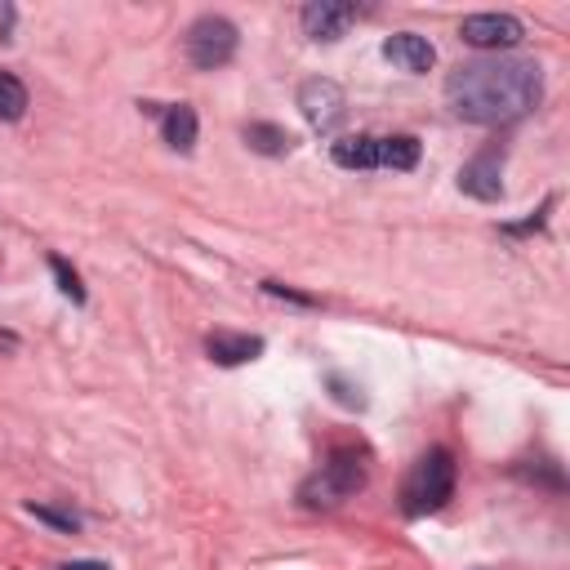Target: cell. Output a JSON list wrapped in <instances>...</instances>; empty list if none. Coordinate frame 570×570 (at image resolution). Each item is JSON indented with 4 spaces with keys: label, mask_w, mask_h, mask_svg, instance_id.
Masks as SVG:
<instances>
[{
    "label": "cell",
    "mask_w": 570,
    "mask_h": 570,
    "mask_svg": "<svg viewBox=\"0 0 570 570\" xmlns=\"http://www.w3.org/2000/svg\"><path fill=\"white\" fill-rule=\"evenodd\" d=\"M543 98V67L517 53L459 62L445 76V107L468 125H512Z\"/></svg>",
    "instance_id": "1"
},
{
    "label": "cell",
    "mask_w": 570,
    "mask_h": 570,
    "mask_svg": "<svg viewBox=\"0 0 570 570\" xmlns=\"http://www.w3.org/2000/svg\"><path fill=\"white\" fill-rule=\"evenodd\" d=\"M454 454L445 445H432L414 459V468L405 472V485H401V512L405 517H428V512H441L454 494Z\"/></svg>",
    "instance_id": "2"
},
{
    "label": "cell",
    "mask_w": 570,
    "mask_h": 570,
    "mask_svg": "<svg viewBox=\"0 0 570 570\" xmlns=\"http://www.w3.org/2000/svg\"><path fill=\"white\" fill-rule=\"evenodd\" d=\"M356 490H365V454L338 445V450H330L325 463L303 481L298 499H303L307 508H334V503L352 499Z\"/></svg>",
    "instance_id": "3"
},
{
    "label": "cell",
    "mask_w": 570,
    "mask_h": 570,
    "mask_svg": "<svg viewBox=\"0 0 570 570\" xmlns=\"http://www.w3.org/2000/svg\"><path fill=\"white\" fill-rule=\"evenodd\" d=\"M236 45H240L236 22L223 18V13H200V18L187 27V40H183L187 62H191L196 71H218V67H227V62L236 58Z\"/></svg>",
    "instance_id": "4"
},
{
    "label": "cell",
    "mask_w": 570,
    "mask_h": 570,
    "mask_svg": "<svg viewBox=\"0 0 570 570\" xmlns=\"http://www.w3.org/2000/svg\"><path fill=\"white\" fill-rule=\"evenodd\" d=\"M298 111H303V120H307L316 134H334V129L343 125V116H347V94H343L338 80L312 76V80L298 85Z\"/></svg>",
    "instance_id": "5"
},
{
    "label": "cell",
    "mask_w": 570,
    "mask_h": 570,
    "mask_svg": "<svg viewBox=\"0 0 570 570\" xmlns=\"http://www.w3.org/2000/svg\"><path fill=\"white\" fill-rule=\"evenodd\" d=\"M459 36H463V45H472V49L499 53V49L521 45V40H525V27H521L512 13H468V18L459 22Z\"/></svg>",
    "instance_id": "6"
},
{
    "label": "cell",
    "mask_w": 570,
    "mask_h": 570,
    "mask_svg": "<svg viewBox=\"0 0 570 570\" xmlns=\"http://www.w3.org/2000/svg\"><path fill=\"white\" fill-rule=\"evenodd\" d=\"M298 22H303V31L312 36V40H338L352 22H356V4H347V0H307L303 4V13H298Z\"/></svg>",
    "instance_id": "7"
},
{
    "label": "cell",
    "mask_w": 570,
    "mask_h": 570,
    "mask_svg": "<svg viewBox=\"0 0 570 570\" xmlns=\"http://www.w3.org/2000/svg\"><path fill=\"white\" fill-rule=\"evenodd\" d=\"M499 169H503V151H499V147L472 156V160L459 169V191H468L472 200H499V196H503Z\"/></svg>",
    "instance_id": "8"
},
{
    "label": "cell",
    "mask_w": 570,
    "mask_h": 570,
    "mask_svg": "<svg viewBox=\"0 0 570 570\" xmlns=\"http://www.w3.org/2000/svg\"><path fill=\"white\" fill-rule=\"evenodd\" d=\"M383 58H387V62H396L401 71H410V76H423V71H432L436 49H432V40H428V36L396 31V36H387V40H383Z\"/></svg>",
    "instance_id": "9"
},
{
    "label": "cell",
    "mask_w": 570,
    "mask_h": 570,
    "mask_svg": "<svg viewBox=\"0 0 570 570\" xmlns=\"http://www.w3.org/2000/svg\"><path fill=\"white\" fill-rule=\"evenodd\" d=\"M205 352L214 365H245L263 352V338L258 334H232V330H214L205 334Z\"/></svg>",
    "instance_id": "10"
},
{
    "label": "cell",
    "mask_w": 570,
    "mask_h": 570,
    "mask_svg": "<svg viewBox=\"0 0 570 570\" xmlns=\"http://www.w3.org/2000/svg\"><path fill=\"white\" fill-rule=\"evenodd\" d=\"M330 156H334V165H343V169H379V138H374V134L334 138V142H330Z\"/></svg>",
    "instance_id": "11"
},
{
    "label": "cell",
    "mask_w": 570,
    "mask_h": 570,
    "mask_svg": "<svg viewBox=\"0 0 570 570\" xmlns=\"http://www.w3.org/2000/svg\"><path fill=\"white\" fill-rule=\"evenodd\" d=\"M196 111L187 107V102H169L165 111H160V134H165V142L174 147V151H191L196 147Z\"/></svg>",
    "instance_id": "12"
},
{
    "label": "cell",
    "mask_w": 570,
    "mask_h": 570,
    "mask_svg": "<svg viewBox=\"0 0 570 570\" xmlns=\"http://www.w3.org/2000/svg\"><path fill=\"white\" fill-rule=\"evenodd\" d=\"M240 138H245V147L258 151V156H285V151L294 147V138H289L281 125H267V120H249V125L240 129Z\"/></svg>",
    "instance_id": "13"
},
{
    "label": "cell",
    "mask_w": 570,
    "mask_h": 570,
    "mask_svg": "<svg viewBox=\"0 0 570 570\" xmlns=\"http://www.w3.org/2000/svg\"><path fill=\"white\" fill-rule=\"evenodd\" d=\"M414 165H419V138L410 134L379 138V169H414Z\"/></svg>",
    "instance_id": "14"
},
{
    "label": "cell",
    "mask_w": 570,
    "mask_h": 570,
    "mask_svg": "<svg viewBox=\"0 0 570 570\" xmlns=\"http://www.w3.org/2000/svg\"><path fill=\"white\" fill-rule=\"evenodd\" d=\"M27 116V85L13 71H0V120H22Z\"/></svg>",
    "instance_id": "15"
},
{
    "label": "cell",
    "mask_w": 570,
    "mask_h": 570,
    "mask_svg": "<svg viewBox=\"0 0 570 570\" xmlns=\"http://www.w3.org/2000/svg\"><path fill=\"white\" fill-rule=\"evenodd\" d=\"M49 272H53L58 289H62V294H67L71 303H85V285H80V276H76L71 267H67V258H58V254H53V258H49Z\"/></svg>",
    "instance_id": "16"
},
{
    "label": "cell",
    "mask_w": 570,
    "mask_h": 570,
    "mask_svg": "<svg viewBox=\"0 0 570 570\" xmlns=\"http://www.w3.org/2000/svg\"><path fill=\"white\" fill-rule=\"evenodd\" d=\"M27 512L53 530H80V517L76 512H62V508H49V503H27Z\"/></svg>",
    "instance_id": "17"
},
{
    "label": "cell",
    "mask_w": 570,
    "mask_h": 570,
    "mask_svg": "<svg viewBox=\"0 0 570 570\" xmlns=\"http://www.w3.org/2000/svg\"><path fill=\"white\" fill-rule=\"evenodd\" d=\"M325 383H330V392H334V401H338V405H347V410H361V405H365L361 387H356V383H347L343 374H325Z\"/></svg>",
    "instance_id": "18"
},
{
    "label": "cell",
    "mask_w": 570,
    "mask_h": 570,
    "mask_svg": "<svg viewBox=\"0 0 570 570\" xmlns=\"http://www.w3.org/2000/svg\"><path fill=\"white\" fill-rule=\"evenodd\" d=\"M548 209H552V200H543V205H539L530 218H521V223H503V232H508V236H530V232H539V227H543Z\"/></svg>",
    "instance_id": "19"
},
{
    "label": "cell",
    "mask_w": 570,
    "mask_h": 570,
    "mask_svg": "<svg viewBox=\"0 0 570 570\" xmlns=\"http://www.w3.org/2000/svg\"><path fill=\"white\" fill-rule=\"evenodd\" d=\"M263 294L285 298V303H298V307H316V298H312V294H298V289H289V285H281V281H263Z\"/></svg>",
    "instance_id": "20"
},
{
    "label": "cell",
    "mask_w": 570,
    "mask_h": 570,
    "mask_svg": "<svg viewBox=\"0 0 570 570\" xmlns=\"http://www.w3.org/2000/svg\"><path fill=\"white\" fill-rule=\"evenodd\" d=\"M13 22H18V9L9 0H0V40H13Z\"/></svg>",
    "instance_id": "21"
},
{
    "label": "cell",
    "mask_w": 570,
    "mask_h": 570,
    "mask_svg": "<svg viewBox=\"0 0 570 570\" xmlns=\"http://www.w3.org/2000/svg\"><path fill=\"white\" fill-rule=\"evenodd\" d=\"M53 570H111V566H107V561L85 557V561H62V566H53Z\"/></svg>",
    "instance_id": "22"
},
{
    "label": "cell",
    "mask_w": 570,
    "mask_h": 570,
    "mask_svg": "<svg viewBox=\"0 0 570 570\" xmlns=\"http://www.w3.org/2000/svg\"><path fill=\"white\" fill-rule=\"evenodd\" d=\"M0 352H18V334H9V330H0Z\"/></svg>",
    "instance_id": "23"
}]
</instances>
